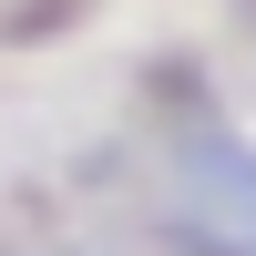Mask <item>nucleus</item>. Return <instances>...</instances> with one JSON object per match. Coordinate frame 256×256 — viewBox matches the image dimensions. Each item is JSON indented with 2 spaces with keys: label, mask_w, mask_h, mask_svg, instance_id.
<instances>
[]
</instances>
